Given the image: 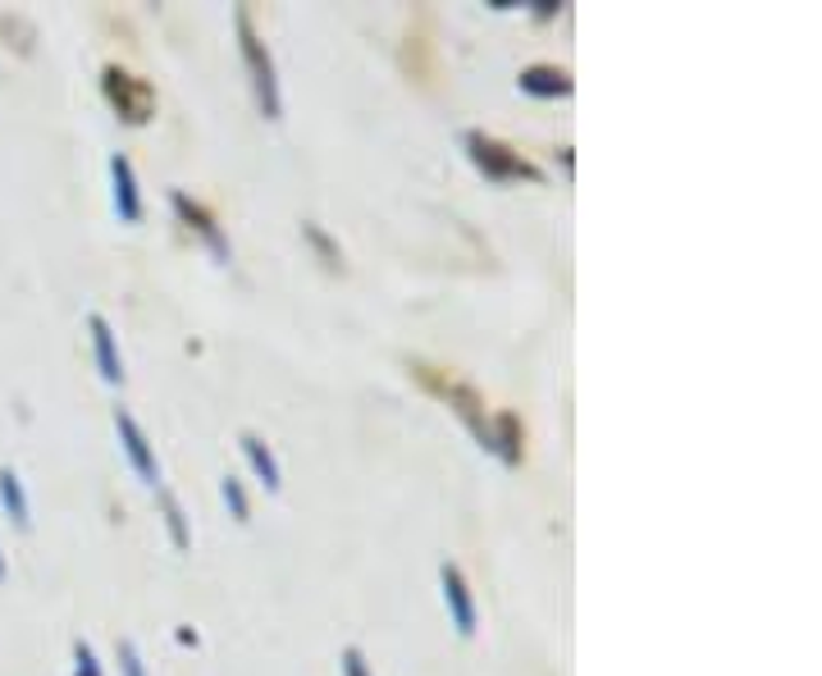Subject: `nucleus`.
I'll return each mask as SVG.
<instances>
[{"label":"nucleus","instance_id":"obj_1","mask_svg":"<svg viewBox=\"0 0 822 676\" xmlns=\"http://www.w3.org/2000/svg\"><path fill=\"white\" fill-rule=\"evenodd\" d=\"M233 24H238V41H242V60H248V74H252V92H256V105H261V115L265 119H279V78H275V60L270 51H265V41L256 37L252 28V18L248 10H238L233 14Z\"/></svg>","mask_w":822,"mask_h":676},{"label":"nucleus","instance_id":"obj_2","mask_svg":"<svg viewBox=\"0 0 822 676\" xmlns=\"http://www.w3.org/2000/svg\"><path fill=\"white\" fill-rule=\"evenodd\" d=\"M461 146H466V156H471V165L480 174H489V179H540L535 165L521 161L517 151H507L503 142L484 138V133H461Z\"/></svg>","mask_w":822,"mask_h":676},{"label":"nucleus","instance_id":"obj_3","mask_svg":"<svg viewBox=\"0 0 822 676\" xmlns=\"http://www.w3.org/2000/svg\"><path fill=\"white\" fill-rule=\"evenodd\" d=\"M101 87H105V101L115 105V111L128 119V124H142L151 119V87L142 78H132L128 69H119V64H105L101 69Z\"/></svg>","mask_w":822,"mask_h":676},{"label":"nucleus","instance_id":"obj_4","mask_svg":"<svg viewBox=\"0 0 822 676\" xmlns=\"http://www.w3.org/2000/svg\"><path fill=\"white\" fill-rule=\"evenodd\" d=\"M115 434H119V448H124V457H128V467L138 471L142 485L161 489V462H155V448H151V439H147V430L132 421V411L115 407Z\"/></svg>","mask_w":822,"mask_h":676},{"label":"nucleus","instance_id":"obj_5","mask_svg":"<svg viewBox=\"0 0 822 676\" xmlns=\"http://www.w3.org/2000/svg\"><path fill=\"white\" fill-rule=\"evenodd\" d=\"M439 590H443V608H448L457 636H476V599H471V585H466L461 566H453V562L439 566Z\"/></svg>","mask_w":822,"mask_h":676},{"label":"nucleus","instance_id":"obj_6","mask_svg":"<svg viewBox=\"0 0 822 676\" xmlns=\"http://www.w3.org/2000/svg\"><path fill=\"white\" fill-rule=\"evenodd\" d=\"M110 202H115V215L124 225H138L142 220V188H138V174H132L128 156H110Z\"/></svg>","mask_w":822,"mask_h":676},{"label":"nucleus","instance_id":"obj_7","mask_svg":"<svg viewBox=\"0 0 822 676\" xmlns=\"http://www.w3.org/2000/svg\"><path fill=\"white\" fill-rule=\"evenodd\" d=\"M87 330H92V353H97V370L105 384H124V357H119V343H115V330H110L105 316H87Z\"/></svg>","mask_w":822,"mask_h":676},{"label":"nucleus","instance_id":"obj_8","mask_svg":"<svg viewBox=\"0 0 822 676\" xmlns=\"http://www.w3.org/2000/svg\"><path fill=\"white\" fill-rule=\"evenodd\" d=\"M238 448H242V457H248V467H252V475L261 480V485L270 489V494H279V485H283V475H279V462H275V452H270V444H265L261 434H252V430H242V434H238Z\"/></svg>","mask_w":822,"mask_h":676},{"label":"nucleus","instance_id":"obj_9","mask_svg":"<svg viewBox=\"0 0 822 676\" xmlns=\"http://www.w3.org/2000/svg\"><path fill=\"white\" fill-rule=\"evenodd\" d=\"M517 87H521L526 97L553 101V97H567V92H571V74L558 69V64H530V69H521Z\"/></svg>","mask_w":822,"mask_h":676},{"label":"nucleus","instance_id":"obj_10","mask_svg":"<svg viewBox=\"0 0 822 676\" xmlns=\"http://www.w3.org/2000/svg\"><path fill=\"white\" fill-rule=\"evenodd\" d=\"M169 202H174V211H179V220H184L188 229H197V233L206 238V247H211V252H215L219 260H229V238L215 229V220H211V215H206L202 206H197V202L188 197V192H174Z\"/></svg>","mask_w":822,"mask_h":676},{"label":"nucleus","instance_id":"obj_11","mask_svg":"<svg viewBox=\"0 0 822 676\" xmlns=\"http://www.w3.org/2000/svg\"><path fill=\"white\" fill-rule=\"evenodd\" d=\"M0 503H5V512H10V521H14L18 531H28V526H33L24 480H18V471H10V467H0Z\"/></svg>","mask_w":822,"mask_h":676},{"label":"nucleus","instance_id":"obj_12","mask_svg":"<svg viewBox=\"0 0 822 676\" xmlns=\"http://www.w3.org/2000/svg\"><path fill=\"white\" fill-rule=\"evenodd\" d=\"M494 452L503 457L507 467L521 462V421L513 417V411H503V417L494 421Z\"/></svg>","mask_w":822,"mask_h":676},{"label":"nucleus","instance_id":"obj_13","mask_svg":"<svg viewBox=\"0 0 822 676\" xmlns=\"http://www.w3.org/2000/svg\"><path fill=\"white\" fill-rule=\"evenodd\" d=\"M155 503H161L165 512V526H169V539H174V549H188L192 535H188V516H184V503L174 498L169 489H155Z\"/></svg>","mask_w":822,"mask_h":676},{"label":"nucleus","instance_id":"obj_14","mask_svg":"<svg viewBox=\"0 0 822 676\" xmlns=\"http://www.w3.org/2000/svg\"><path fill=\"white\" fill-rule=\"evenodd\" d=\"M219 498H225V508L233 521H252V503H248V489H242L238 475H225L219 480Z\"/></svg>","mask_w":822,"mask_h":676},{"label":"nucleus","instance_id":"obj_15","mask_svg":"<svg viewBox=\"0 0 822 676\" xmlns=\"http://www.w3.org/2000/svg\"><path fill=\"white\" fill-rule=\"evenodd\" d=\"M115 659H119V676H147V663H142V653H138L132 640L115 645Z\"/></svg>","mask_w":822,"mask_h":676},{"label":"nucleus","instance_id":"obj_16","mask_svg":"<svg viewBox=\"0 0 822 676\" xmlns=\"http://www.w3.org/2000/svg\"><path fill=\"white\" fill-rule=\"evenodd\" d=\"M74 676H105L97 663V649L87 640H74Z\"/></svg>","mask_w":822,"mask_h":676},{"label":"nucleus","instance_id":"obj_17","mask_svg":"<svg viewBox=\"0 0 822 676\" xmlns=\"http://www.w3.org/2000/svg\"><path fill=\"white\" fill-rule=\"evenodd\" d=\"M339 667H343V676H370V663H366V653L357 645H347L339 653Z\"/></svg>","mask_w":822,"mask_h":676},{"label":"nucleus","instance_id":"obj_18","mask_svg":"<svg viewBox=\"0 0 822 676\" xmlns=\"http://www.w3.org/2000/svg\"><path fill=\"white\" fill-rule=\"evenodd\" d=\"M302 233H306L311 243H316V247L325 252V260H329V266H339V260H343V256H339V247H334V243H329V238L320 233V225H302Z\"/></svg>","mask_w":822,"mask_h":676},{"label":"nucleus","instance_id":"obj_19","mask_svg":"<svg viewBox=\"0 0 822 676\" xmlns=\"http://www.w3.org/2000/svg\"><path fill=\"white\" fill-rule=\"evenodd\" d=\"M5 572H10V566H5V553H0V581H5Z\"/></svg>","mask_w":822,"mask_h":676}]
</instances>
